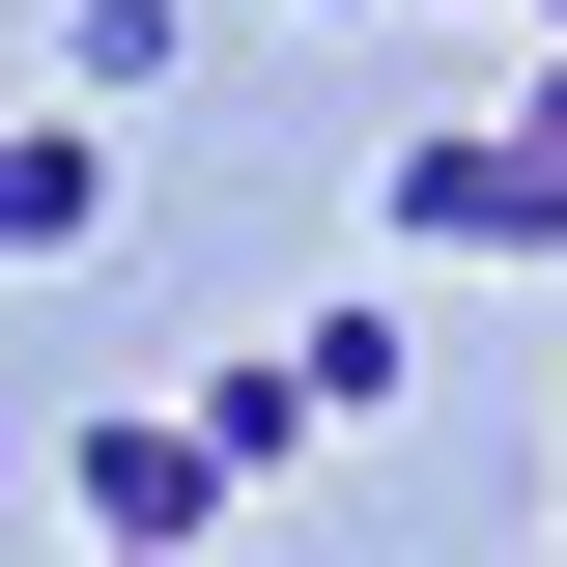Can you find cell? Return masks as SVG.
Returning a JSON list of instances; mask_svg holds the SVG:
<instances>
[{
	"mask_svg": "<svg viewBox=\"0 0 567 567\" xmlns=\"http://www.w3.org/2000/svg\"><path fill=\"white\" fill-rule=\"evenodd\" d=\"M341 425H398V312H369V284H341V312H284L256 369H199V454H227V483L341 454Z\"/></svg>",
	"mask_w": 567,
	"mask_h": 567,
	"instance_id": "obj_1",
	"label": "cell"
},
{
	"mask_svg": "<svg viewBox=\"0 0 567 567\" xmlns=\"http://www.w3.org/2000/svg\"><path fill=\"white\" fill-rule=\"evenodd\" d=\"M58 483H85V567H199V539H227L199 398H85V454H58Z\"/></svg>",
	"mask_w": 567,
	"mask_h": 567,
	"instance_id": "obj_2",
	"label": "cell"
},
{
	"mask_svg": "<svg viewBox=\"0 0 567 567\" xmlns=\"http://www.w3.org/2000/svg\"><path fill=\"white\" fill-rule=\"evenodd\" d=\"M398 256H567V171H539V142H398Z\"/></svg>",
	"mask_w": 567,
	"mask_h": 567,
	"instance_id": "obj_3",
	"label": "cell"
},
{
	"mask_svg": "<svg viewBox=\"0 0 567 567\" xmlns=\"http://www.w3.org/2000/svg\"><path fill=\"white\" fill-rule=\"evenodd\" d=\"M85 227H114V114H29L0 142V256H85Z\"/></svg>",
	"mask_w": 567,
	"mask_h": 567,
	"instance_id": "obj_4",
	"label": "cell"
},
{
	"mask_svg": "<svg viewBox=\"0 0 567 567\" xmlns=\"http://www.w3.org/2000/svg\"><path fill=\"white\" fill-rule=\"evenodd\" d=\"M58 85H85V114H142V85H171V0H85V29H58Z\"/></svg>",
	"mask_w": 567,
	"mask_h": 567,
	"instance_id": "obj_5",
	"label": "cell"
},
{
	"mask_svg": "<svg viewBox=\"0 0 567 567\" xmlns=\"http://www.w3.org/2000/svg\"><path fill=\"white\" fill-rule=\"evenodd\" d=\"M511 142H539V171H567V29H539V114H511Z\"/></svg>",
	"mask_w": 567,
	"mask_h": 567,
	"instance_id": "obj_6",
	"label": "cell"
}]
</instances>
